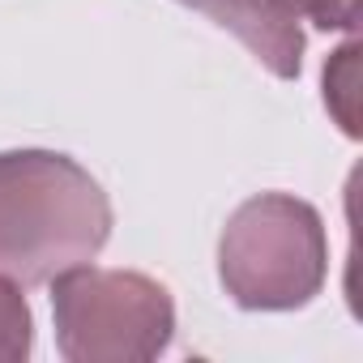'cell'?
<instances>
[{"label": "cell", "mask_w": 363, "mask_h": 363, "mask_svg": "<svg viewBox=\"0 0 363 363\" xmlns=\"http://www.w3.org/2000/svg\"><path fill=\"white\" fill-rule=\"evenodd\" d=\"M111 235L103 184L56 150L0 154V274L43 286L90 265Z\"/></svg>", "instance_id": "6da1fadb"}, {"label": "cell", "mask_w": 363, "mask_h": 363, "mask_svg": "<svg viewBox=\"0 0 363 363\" xmlns=\"http://www.w3.org/2000/svg\"><path fill=\"white\" fill-rule=\"evenodd\" d=\"M329 240L320 214L291 193L244 201L218 240V278L248 312H291L320 295Z\"/></svg>", "instance_id": "7a4b0ae2"}, {"label": "cell", "mask_w": 363, "mask_h": 363, "mask_svg": "<svg viewBox=\"0 0 363 363\" xmlns=\"http://www.w3.org/2000/svg\"><path fill=\"white\" fill-rule=\"evenodd\" d=\"M52 312L69 363H145L175 333L167 286L137 269H65L52 278Z\"/></svg>", "instance_id": "3957f363"}, {"label": "cell", "mask_w": 363, "mask_h": 363, "mask_svg": "<svg viewBox=\"0 0 363 363\" xmlns=\"http://www.w3.org/2000/svg\"><path fill=\"white\" fill-rule=\"evenodd\" d=\"M197 13H206L214 26L231 30L274 77L291 82L303 65V30L295 18H286L274 0H179Z\"/></svg>", "instance_id": "277c9868"}, {"label": "cell", "mask_w": 363, "mask_h": 363, "mask_svg": "<svg viewBox=\"0 0 363 363\" xmlns=\"http://www.w3.org/2000/svg\"><path fill=\"white\" fill-rule=\"evenodd\" d=\"M325 107L333 111L346 137H359V43L354 39L337 48L333 60L325 65Z\"/></svg>", "instance_id": "5b68a950"}, {"label": "cell", "mask_w": 363, "mask_h": 363, "mask_svg": "<svg viewBox=\"0 0 363 363\" xmlns=\"http://www.w3.org/2000/svg\"><path fill=\"white\" fill-rule=\"evenodd\" d=\"M30 354V308L13 278L0 274V363H22Z\"/></svg>", "instance_id": "8992f818"}, {"label": "cell", "mask_w": 363, "mask_h": 363, "mask_svg": "<svg viewBox=\"0 0 363 363\" xmlns=\"http://www.w3.org/2000/svg\"><path fill=\"white\" fill-rule=\"evenodd\" d=\"M274 5L286 18H295V22L308 18L320 30H346V35L359 30V0H274Z\"/></svg>", "instance_id": "52a82bcc"}]
</instances>
